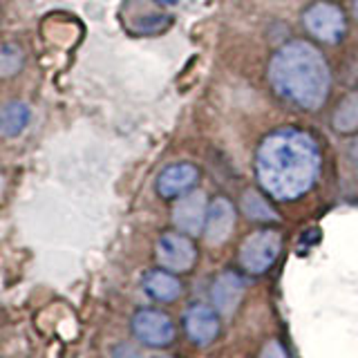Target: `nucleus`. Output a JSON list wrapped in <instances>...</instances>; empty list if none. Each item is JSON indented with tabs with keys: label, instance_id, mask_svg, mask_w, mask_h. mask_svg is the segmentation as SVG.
Masks as SVG:
<instances>
[{
	"label": "nucleus",
	"instance_id": "obj_9",
	"mask_svg": "<svg viewBox=\"0 0 358 358\" xmlns=\"http://www.w3.org/2000/svg\"><path fill=\"white\" fill-rule=\"evenodd\" d=\"M206 197L201 190H193L184 199H179V204L175 206L173 220L184 233L197 235L201 233V227L206 224Z\"/></svg>",
	"mask_w": 358,
	"mask_h": 358
},
{
	"label": "nucleus",
	"instance_id": "obj_18",
	"mask_svg": "<svg viewBox=\"0 0 358 358\" xmlns=\"http://www.w3.org/2000/svg\"><path fill=\"white\" fill-rule=\"evenodd\" d=\"M112 358H141L139 356V352L134 350V347H130V345H117L115 350H112Z\"/></svg>",
	"mask_w": 358,
	"mask_h": 358
},
{
	"label": "nucleus",
	"instance_id": "obj_2",
	"mask_svg": "<svg viewBox=\"0 0 358 358\" xmlns=\"http://www.w3.org/2000/svg\"><path fill=\"white\" fill-rule=\"evenodd\" d=\"M278 94L302 110H316L329 94V67L322 54L305 41L280 48L268 67Z\"/></svg>",
	"mask_w": 358,
	"mask_h": 358
},
{
	"label": "nucleus",
	"instance_id": "obj_20",
	"mask_svg": "<svg viewBox=\"0 0 358 358\" xmlns=\"http://www.w3.org/2000/svg\"><path fill=\"white\" fill-rule=\"evenodd\" d=\"M354 11H356V16H358V0H356V3H354Z\"/></svg>",
	"mask_w": 358,
	"mask_h": 358
},
{
	"label": "nucleus",
	"instance_id": "obj_12",
	"mask_svg": "<svg viewBox=\"0 0 358 358\" xmlns=\"http://www.w3.org/2000/svg\"><path fill=\"white\" fill-rule=\"evenodd\" d=\"M143 291L157 302H173L182 296V282L173 275V271H150L143 275Z\"/></svg>",
	"mask_w": 358,
	"mask_h": 358
},
{
	"label": "nucleus",
	"instance_id": "obj_3",
	"mask_svg": "<svg viewBox=\"0 0 358 358\" xmlns=\"http://www.w3.org/2000/svg\"><path fill=\"white\" fill-rule=\"evenodd\" d=\"M280 249H282V238L273 229H262L251 233L244 240L240 249V264L244 271L253 275H260L271 268V264L278 260Z\"/></svg>",
	"mask_w": 358,
	"mask_h": 358
},
{
	"label": "nucleus",
	"instance_id": "obj_5",
	"mask_svg": "<svg viewBox=\"0 0 358 358\" xmlns=\"http://www.w3.org/2000/svg\"><path fill=\"white\" fill-rule=\"evenodd\" d=\"M157 260H159V264L166 271L186 273L193 268L197 260L195 244L190 242L186 235L166 233L159 238V242H157Z\"/></svg>",
	"mask_w": 358,
	"mask_h": 358
},
{
	"label": "nucleus",
	"instance_id": "obj_8",
	"mask_svg": "<svg viewBox=\"0 0 358 358\" xmlns=\"http://www.w3.org/2000/svg\"><path fill=\"white\" fill-rule=\"evenodd\" d=\"M244 296V280L233 273V271H224L222 275L215 278L210 289V298H213V307L222 316H231V313L240 307Z\"/></svg>",
	"mask_w": 358,
	"mask_h": 358
},
{
	"label": "nucleus",
	"instance_id": "obj_6",
	"mask_svg": "<svg viewBox=\"0 0 358 358\" xmlns=\"http://www.w3.org/2000/svg\"><path fill=\"white\" fill-rule=\"evenodd\" d=\"M305 25L316 38L322 43H336L345 34V16L343 11L329 3H316L307 9Z\"/></svg>",
	"mask_w": 358,
	"mask_h": 358
},
{
	"label": "nucleus",
	"instance_id": "obj_15",
	"mask_svg": "<svg viewBox=\"0 0 358 358\" xmlns=\"http://www.w3.org/2000/svg\"><path fill=\"white\" fill-rule=\"evenodd\" d=\"M242 210L244 215L249 220H255V222H271L275 220V213L271 210V206L266 204L264 197H260L255 193V190H249L244 197H242Z\"/></svg>",
	"mask_w": 358,
	"mask_h": 358
},
{
	"label": "nucleus",
	"instance_id": "obj_17",
	"mask_svg": "<svg viewBox=\"0 0 358 358\" xmlns=\"http://www.w3.org/2000/svg\"><path fill=\"white\" fill-rule=\"evenodd\" d=\"M260 358H289V354H287V350H285V347L280 345L278 341H268V343L262 347Z\"/></svg>",
	"mask_w": 358,
	"mask_h": 358
},
{
	"label": "nucleus",
	"instance_id": "obj_7",
	"mask_svg": "<svg viewBox=\"0 0 358 358\" xmlns=\"http://www.w3.org/2000/svg\"><path fill=\"white\" fill-rule=\"evenodd\" d=\"M184 329L188 338L199 347H206L220 334V313L206 305H193L184 313Z\"/></svg>",
	"mask_w": 358,
	"mask_h": 358
},
{
	"label": "nucleus",
	"instance_id": "obj_16",
	"mask_svg": "<svg viewBox=\"0 0 358 358\" xmlns=\"http://www.w3.org/2000/svg\"><path fill=\"white\" fill-rule=\"evenodd\" d=\"M22 65V54L16 45H3L0 48V76L16 74Z\"/></svg>",
	"mask_w": 358,
	"mask_h": 358
},
{
	"label": "nucleus",
	"instance_id": "obj_14",
	"mask_svg": "<svg viewBox=\"0 0 358 358\" xmlns=\"http://www.w3.org/2000/svg\"><path fill=\"white\" fill-rule=\"evenodd\" d=\"M334 128L338 132L358 130V92L343 99L338 110L334 112Z\"/></svg>",
	"mask_w": 358,
	"mask_h": 358
},
{
	"label": "nucleus",
	"instance_id": "obj_19",
	"mask_svg": "<svg viewBox=\"0 0 358 358\" xmlns=\"http://www.w3.org/2000/svg\"><path fill=\"white\" fill-rule=\"evenodd\" d=\"M155 3H159V5H175L177 0H155Z\"/></svg>",
	"mask_w": 358,
	"mask_h": 358
},
{
	"label": "nucleus",
	"instance_id": "obj_11",
	"mask_svg": "<svg viewBox=\"0 0 358 358\" xmlns=\"http://www.w3.org/2000/svg\"><path fill=\"white\" fill-rule=\"evenodd\" d=\"M197 182V168L190 164H173L157 179V190L162 197H177Z\"/></svg>",
	"mask_w": 358,
	"mask_h": 358
},
{
	"label": "nucleus",
	"instance_id": "obj_1",
	"mask_svg": "<svg viewBox=\"0 0 358 358\" xmlns=\"http://www.w3.org/2000/svg\"><path fill=\"white\" fill-rule=\"evenodd\" d=\"M320 168L318 145L307 132L275 130L257 152V179L275 199H296L313 186Z\"/></svg>",
	"mask_w": 358,
	"mask_h": 358
},
{
	"label": "nucleus",
	"instance_id": "obj_4",
	"mask_svg": "<svg viewBox=\"0 0 358 358\" xmlns=\"http://www.w3.org/2000/svg\"><path fill=\"white\" fill-rule=\"evenodd\" d=\"M132 331L148 347H166L175 341V324L159 309H139L132 316Z\"/></svg>",
	"mask_w": 358,
	"mask_h": 358
},
{
	"label": "nucleus",
	"instance_id": "obj_21",
	"mask_svg": "<svg viewBox=\"0 0 358 358\" xmlns=\"http://www.w3.org/2000/svg\"><path fill=\"white\" fill-rule=\"evenodd\" d=\"M157 358H171V356H157Z\"/></svg>",
	"mask_w": 358,
	"mask_h": 358
},
{
	"label": "nucleus",
	"instance_id": "obj_13",
	"mask_svg": "<svg viewBox=\"0 0 358 358\" xmlns=\"http://www.w3.org/2000/svg\"><path fill=\"white\" fill-rule=\"evenodd\" d=\"M29 123V108L25 103H7L3 110H0V134L5 137H14V134L25 130V126Z\"/></svg>",
	"mask_w": 358,
	"mask_h": 358
},
{
	"label": "nucleus",
	"instance_id": "obj_10",
	"mask_svg": "<svg viewBox=\"0 0 358 358\" xmlns=\"http://www.w3.org/2000/svg\"><path fill=\"white\" fill-rule=\"evenodd\" d=\"M235 224V208L227 197H217L208 206L206 213V224H204V235L208 244H222L229 240Z\"/></svg>",
	"mask_w": 358,
	"mask_h": 358
}]
</instances>
